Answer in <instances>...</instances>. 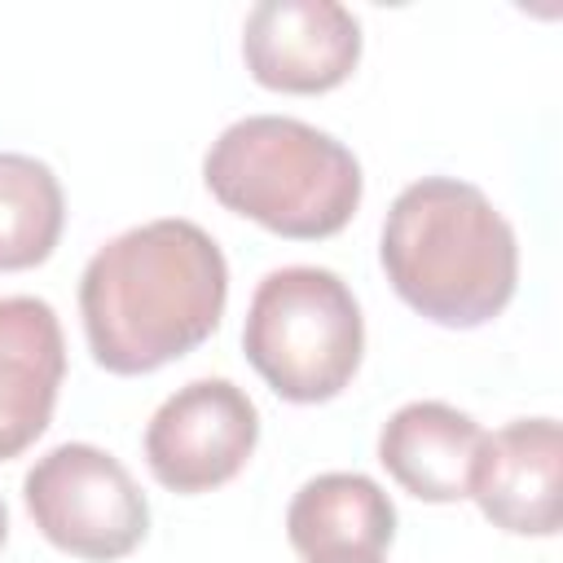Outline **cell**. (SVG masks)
I'll use <instances>...</instances> for the list:
<instances>
[{
	"label": "cell",
	"instance_id": "6da1fadb",
	"mask_svg": "<svg viewBox=\"0 0 563 563\" xmlns=\"http://www.w3.org/2000/svg\"><path fill=\"white\" fill-rule=\"evenodd\" d=\"M229 303V264L194 220H150L110 238L79 277L88 352L110 374H154L207 343Z\"/></svg>",
	"mask_w": 563,
	"mask_h": 563
},
{
	"label": "cell",
	"instance_id": "7a4b0ae2",
	"mask_svg": "<svg viewBox=\"0 0 563 563\" xmlns=\"http://www.w3.org/2000/svg\"><path fill=\"white\" fill-rule=\"evenodd\" d=\"M391 290L449 330L488 325L519 282V242L471 180L422 176L396 194L378 246Z\"/></svg>",
	"mask_w": 563,
	"mask_h": 563
},
{
	"label": "cell",
	"instance_id": "3957f363",
	"mask_svg": "<svg viewBox=\"0 0 563 563\" xmlns=\"http://www.w3.org/2000/svg\"><path fill=\"white\" fill-rule=\"evenodd\" d=\"M202 180L224 211L290 242L334 238L365 194L356 154L290 114H246L229 123L202 158Z\"/></svg>",
	"mask_w": 563,
	"mask_h": 563
},
{
	"label": "cell",
	"instance_id": "277c9868",
	"mask_svg": "<svg viewBox=\"0 0 563 563\" xmlns=\"http://www.w3.org/2000/svg\"><path fill=\"white\" fill-rule=\"evenodd\" d=\"M242 352L290 405L334 400L365 352V321L352 286L317 264L273 268L246 308Z\"/></svg>",
	"mask_w": 563,
	"mask_h": 563
},
{
	"label": "cell",
	"instance_id": "5b68a950",
	"mask_svg": "<svg viewBox=\"0 0 563 563\" xmlns=\"http://www.w3.org/2000/svg\"><path fill=\"white\" fill-rule=\"evenodd\" d=\"M22 501L48 545L88 563L132 554L150 532V501L132 471L97 444H57L22 479Z\"/></svg>",
	"mask_w": 563,
	"mask_h": 563
},
{
	"label": "cell",
	"instance_id": "8992f818",
	"mask_svg": "<svg viewBox=\"0 0 563 563\" xmlns=\"http://www.w3.org/2000/svg\"><path fill=\"white\" fill-rule=\"evenodd\" d=\"M260 444V409L229 378H194L172 391L145 427V466L172 493L229 484Z\"/></svg>",
	"mask_w": 563,
	"mask_h": 563
},
{
	"label": "cell",
	"instance_id": "52a82bcc",
	"mask_svg": "<svg viewBox=\"0 0 563 563\" xmlns=\"http://www.w3.org/2000/svg\"><path fill=\"white\" fill-rule=\"evenodd\" d=\"M242 57L260 88L317 97L361 62V22L339 0H260L242 26Z\"/></svg>",
	"mask_w": 563,
	"mask_h": 563
},
{
	"label": "cell",
	"instance_id": "ba28073f",
	"mask_svg": "<svg viewBox=\"0 0 563 563\" xmlns=\"http://www.w3.org/2000/svg\"><path fill=\"white\" fill-rule=\"evenodd\" d=\"M559 484H563V431L554 418H515L484 435L471 497L484 519L510 537L559 532Z\"/></svg>",
	"mask_w": 563,
	"mask_h": 563
},
{
	"label": "cell",
	"instance_id": "9c48e42d",
	"mask_svg": "<svg viewBox=\"0 0 563 563\" xmlns=\"http://www.w3.org/2000/svg\"><path fill=\"white\" fill-rule=\"evenodd\" d=\"M66 378V339L53 303L35 295L0 299V462L31 449Z\"/></svg>",
	"mask_w": 563,
	"mask_h": 563
},
{
	"label": "cell",
	"instance_id": "30bf717a",
	"mask_svg": "<svg viewBox=\"0 0 563 563\" xmlns=\"http://www.w3.org/2000/svg\"><path fill=\"white\" fill-rule=\"evenodd\" d=\"M484 435L488 431L471 413L444 400H413L383 422L378 462L409 497L444 506L471 497Z\"/></svg>",
	"mask_w": 563,
	"mask_h": 563
},
{
	"label": "cell",
	"instance_id": "8fae6325",
	"mask_svg": "<svg viewBox=\"0 0 563 563\" xmlns=\"http://www.w3.org/2000/svg\"><path fill=\"white\" fill-rule=\"evenodd\" d=\"M286 537L308 563L383 559L396 537V506L369 475L325 471L295 493Z\"/></svg>",
	"mask_w": 563,
	"mask_h": 563
},
{
	"label": "cell",
	"instance_id": "7c38bea8",
	"mask_svg": "<svg viewBox=\"0 0 563 563\" xmlns=\"http://www.w3.org/2000/svg\"><path fill=\"white\" fill-rule=\"evenodd\" d=\"M66 198L48 163L0 150V273L35 268L53 255Z\"/></svg>",
	"mask_w": 563,
	"mask_h": 563
},
{
	"label": "cell",
	"instance_id": "4fadbf2b",
	"mask_svg": "<svg viewBox=\"0 0 563 563\" xmlns=\"http://www.w3.org/2000/svg\"><path fill=\"white\" fill-rule=\"evenodd\" d=\"M4 541H9V510H4V501H0V550H4Z\"/></svg>",
	"mask_w": 563,
	"mask_h": 563
},
{
	"label": "cell",
	"instance_id": "5bb4252c",
	"mask_svg": "<svg viewBox=\"0 0 563 563\" xmlns=\"http://www.w3.org/2000/svg\"><path fill=\"white\" fill-rule=\"evenodd\" d=\"M361 563H383V559H361Z\"/></svg>",
	"mask_w": 563,
	"mask_h": 563
}]
</instances>
